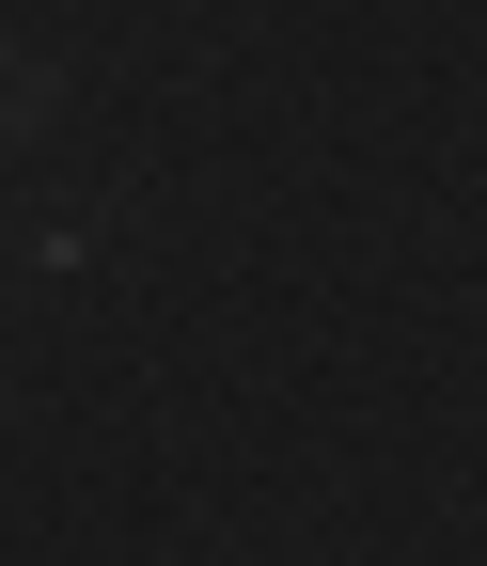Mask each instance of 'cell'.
I'll return each mask as SVG.
<instances>
[{
	"mask_svg": "<svg viewBox=\"0 0 487 566\" xmlns=\"http://www.w3.org/2000/svg\"><path fill=\"white\" fill-rule=\"evenodd\" d=\"M32 126H47V63H32V48H0V142H32Z\"/></svg>",
	"mask_w": 487,
	"mask_h": 566,
	"instance_id": "cell-1",
	"label": "cell"
}]
</instances>
